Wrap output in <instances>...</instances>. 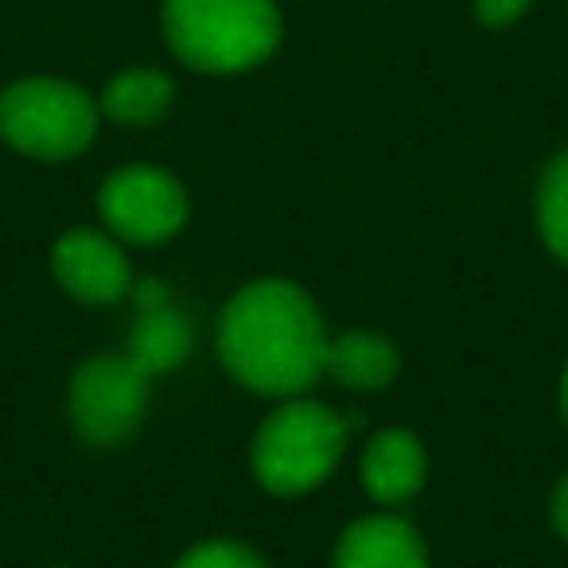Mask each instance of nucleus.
Wrapping results in <instances>:
<instances>
[{"instance_id": "f257e3e1", "label": "nucleus", "mask_w": 568, "mask_h": 568, "mask_svg": "<svg viewBox=\"0 0 568 568\" xmlns=\"http://www.w3.org/2000/svg\"><path fill=\"white\" fill-rule=\"evenodd\" d=\"M226 371L257 394H301L324 374L327 335L308 296L288 281H257L222 312Z\"/></svg>"}, {"instance_id": "f03ea898", "label": "nucleus", "mask_w": 568, "mask_h": 568, "mask_svg": "<svg viewBox=\"0 0 568 568\" xmlns=\"http://www.w3.org/2000/svg\"><path fill=\"white\" fill-rule=\"evenodd\" d=\"M172 51L195 71H245L273 55L281 17L273 0H164Z\"/></svg>"}, {"instance_id": "7ed1b4c3", "label": "nucleus", "mask_w": 568, "mask_h": 568, "mask_svg": "<svg viewBox=\"0 0 568 568\" xmlns=\"http://www.w3.org/2000/svg\"><path fill=\"white\" fill-rule=\"evenodd\" d=\"M343 420L316 402L276 409L253 440V471L273 495H304L320 487L339 464Z\"/></svg>"}, {"instance_id": "20e7f679", "label": "nucleus", "mask_w": 568, "mask_h": 568, "mask_svg": "<svg viewBox=\"0 0 568 568\" xmlns=\"http://www.w3.org/2000/svg\"><path fill=\"white\" fill-rule=\"evenodd\" d=\"M94 125V102L71 82L28 79L0 94V136L28 156H74L90 144Z\"/></svg>"}, {"instance_id": "39448f33", "label": "nucleus", "mask_w": 568, "mask_h": 568, "mask_svg": "<svg viewBox=\"0 0 568 568\" xmlns=\"http://www.w3.org/2000/svg\"><path fill=\"white\" fill-rule=\"evenodd\" d=\"M149 374L133 358H90L71 386V413L90 444H113L141 420Z\"/></svg>"}, {"instance_id": "423d86ee", "label": "nucleus", "mask_w": 568, "mask_h": 568, "mask_svg": "<svg viewBox=\"0 0 568 568\" xmlns=\"http://www.w3.org/2000/svg\"><path fill=\"white\" fill-rule=\"evenodd\" d=\"M102 219L125 242L152 245L172 237L187 219V195L160 168H125L102 187Z\"/></svg>"}, {"instance_id": "0eeeda50", "label": "nucleus", "mask_w": 568, "mask_h": 568, "mask_svg": "<svg viewBox=\"0 0 568 568\" xmlns=\"http://www.w3.org/2000/svg\"><path fill=\"white\" fill-rule=\"evenodd\" d=\"M55 276L67 293L87 304H113L129 288V261L98 230H71L55 245Z\"/></svg>"}, {"instance_id": "6e6552de", "label": "nucleus", "mask_w": 568, "mask_h": 568, "mask_svg": "<svg viewBox=\"0 0 568 568\" xmlns=\"http://www.w3.org/2000/svg\"><path fill=\"white\" fill-rule=\"evenodd\" d=\"M335 568H428V560L402 518H366L339 537Z\"/></svg>"}, {"instance_id": "1a4fd4ad", "label": "nucleus", "mask_w": 568, "mask_h": 568, "mask_svg": "<svg viewBox=\"0 0 568 568\" xmlns=\"http://www.w3.org/2000/svg\"><path fill=\"white\" fill-rule=\"evenodd\" d=\"M363 483L378 503H405L425 483V452L417 436L382 433L363 456Z\"/></svg>"}, {"instance_id": "9d476101", "label": "nucleus", "mask_w": 568, "mask_h": 568, "mask_svg": "<svg viewBox=\"0 0 568 568\" xmlns=\"http://www.w3.org/2000/svg\"><path fill=\"white\" fill-rule=\"evenodd\" d=\"M324 371L351 389H386L397 378V351L382 335L351 332L327 343Z\"/></svg>"}, {"instance_id": "9b49d317", "label": "nucleus", "mask_w": 568, "mask_h": 568, "mask_svg": "<svg viewBox=\"0 0 568 568\" xmlns=\"http://www.w3.org/2000/svg\"><path fill=\"white\" fill-rule=\"evenodd\" d=\"M187 347H191V332L183 324V316L168 308V304H160V308L141 312V320L133 327V339H129V358L152 378V374L180 366L187 358Z\"/></svg>"}, {"instance_id": "f8f14e48", "label": "nucleus", "mask_w": 568, "mask_h": 568, "mask_svg": "<svg viewBox=\"0 0 568 568\" xmlns=\"http://www.w3.org/2000/svg\"><path fill=\"white\" fill-rule=\"evenodd\" d=\"M172 102V82L160 71H129L105 87L102 110L121 125H149Z\"/></svg>"}, {"instance_id": "ddd939ff", "label": "nucleus", "mask_w": 568, "mask_h": 568, "mask_svg": "<svg viewBox=\"0 0 568 568\" xmlns=\"http://www.w3.org/2000/svg\"><path fill=\"white\" fill-rule=\"evenodd\" d=\"M537 219H541V234L549 250L560 261H568V152L552 160V168L541 180V195H537Z\"/></svg>"}, {"instance_id": "4468645a", "label": "nucleus", "mask_w": 568, "mask_h": 568, "mask_svg": "<svg viewBox=\"0 0 568 568\" xmlns=\"http://www.w3.org/2000/svg\"><path fill=\"white\" fill-rule=\"evenodd\" d=\"M175 568H265V565L234 541H206L199 549H191Z\"/></svg>"}, {"instance_id": "2eb2a0df", "label": "nucleus", "mask_w": 568, "mask_h": 568, "mask_svg": "<svg viewBox=\"0 0 568 568\" xmlns=\"http://www.w3.org/2000/svg\"><path fill=\"white\" fill-rule=\"evenodd\" d=\"M529 0H475V9H479V17L487 20V24L503 28L510 24V20H518L521 12H526Z\"/></svg>"}, {"instance_id": "dca6fc26", "label": "nucleus", "mask_w": 568, "mask_h": 568, "mask_svg": "<svg viewBox=\"0 0 568 568\" xmlns=\"http://www.w3.org/2000/svg\"><path fill=\"white\" fill-rule=\"evenodd\" d=\"M552 526H557L560 537H568V475L560 479L557 495H552Z\"/></svg>"}, {"instance_id": "f3484780", "label": "nucleus", "mask_w": 568, "mask_h": 568, "mask_svg": "<svg viewBox=\"0 0 568 568\" xmlns=\"http://www.w3.org/2000/svg\"><path fill=\"white\" fill-rule=\"evenodd\" d=\"M560 405H565V420H568V371H565V386H560Z\"/></svg>"}]
</instances>
